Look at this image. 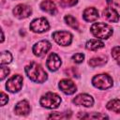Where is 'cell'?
Here are the masks:
<instances>
[{
	"mask_svg": "<svg viewBox=\"0 0 120 120\" xmlns=\"http://www.w3.org/2000/svg\"><path fill=\"white\" fill-rule=\"evenodd\" d=\"M64 20H65L66 23H67L68 25H69L70 27H72V28H74V29H78V28H79L78 22H77V20H76L73 16H71V15H66L65 18H64Z\"/></svg>",
	"mask_w": 120,
	"mask_h": 120,
	"instance_id": "21",
	"label": "cell"
},
{
	"mask_svg": "<svg viewBox=\"0 0 120 120\" xmlns=\"http://www.w3.org/2000/svg\"><path fill=\"white\" fill-rule=\"evenodd\" d=\"M9 73V68L8 67H5L4 65H1V77H0V80L3 81Z\"/></svg>",
	"mask_w": 120,
	"mask_h": 120,
	"instance_id": "26",
	"label": "cell"
},
{
	"mask_svg": "<svg viewBox=\"0 0 120 120\" xmlns=\"http://www.w3.org/2000/svg\"><path fill=\"white\" fill-rule=\"evenodd\" d=\"M3 41H4V33L2 31V39H1V42H3Z\"/></svg>",
	"mask_w": 120,
	"mask_h": 120,
	"instance_id": "29",
	"label": "cell"
},
{
	"mask_svg": "<svg viewBox=\"0 0 120 120\" xmlns=\"http://www.w3.org/2000/svg\"><path fill=\"white\" fill-rule=\"evenodd\" d=\"M78 118H83V119H103L108 118L106 114H102L99 112H91V113H79Z\"/></svg>",
	"mask_w": 120,
	"mask_h": 120,
	"instance_id": "18",
	"label": "cell"
},
{
	"mask_svg": "<svg viewBox=\"0 0 120 120\" xmlns=\"http://www.w3.org/2000/svg\"><path fill=\"white\" fill-rule=\"evenodd\" d=\"M85 47L87 50H90V51H97L100 48H103L104 47V43L99 40V39H90L86 42L85 44Z\"/></svg>",
	"mask_w": 120,
	"mask_h": 120,
	"instance_id": "17",
	"label": "cell"
},
{
	"mask_svg": "<svg viewBox=\"0 0 120 120\" xmlns=\"http://www.w3.org/2000/svg\"><path fill=\"white\" fill-rule=\"evenodd\" d=\"M31 13H32V8L29 6L24 5V4L17 5L13 9V14L18 19L27 18L31 15Z\"/></svg>",
	"mask_w": 120,
	"mask_h": 120,
	"instance_id": "9",
	"label": "cell"
},
{
	"mask_svg": "<svg viewBox=\"0 0 120 120\" xmlns=\"http://www.w3.org/2000/svg\"><path fill=\"white\" fill-rule=\"evenodd\" d=\"M61 64H62V62H61L60 57L54 52H52L49 55L47 62H46V66L51 71H56L60 68Z\"/></svg>",
	"mask_w": 120,
	"mask_h": 120,
	"instance_id": "12",
	"label": "cell"
},
{
	"mask_svg": "<svg viewBox=\"0 0 120 120\" xmlns=\"http://www.w3.org/2000/svg\"><path fill=\"white\" fill-rule=\"evenodd\" d=\"M103 17L112 22H117L119 21V14L112 8H106L103 10Z\"/></svg>",
	"mask_w": 120,
	"mask_h": 120,
	"instance_id": "15",
	"label": "cell"
},
{
	"mask_svg": "<svg viewBox=\"0 0 120 120\" xmlns=\"http://www.w3.org/2000/svg\"><path fill=\"white\" fill-rule=\"evenodd\" d=\"M109 2H110V3H112V5H114V6L120 7V0H110Z\"/></svg>",
	"mask_w": 120,
	"mask_h": 120,
	"instance_id": "28",
	"label": "cell"
},
{
	"mask_svg": "<svg viewBox=\"0 0 120 120\" xmlns=\"http://www.w3.org/2000/svg\"><path fill=\"white\" fill-rule=\"evenodd\" d=\"M51 48H52V44L48 40H40L33 46L32 50H33V52L36 56L42 57L48 52V51Z\"/></svg>",
	"mask_w": 120,
	"mask_h": 120,
	"instance_id": "8",
	"label": "cell"
},
{
	"mask_svg": "<svg viewBox=\"0 0 120 120\" xmlns=\"http://www.w3.org/2000/svg\"><path fill=\"white\" fill-rule=\"evenodd\" d=\"M8 101V97L4 92H1V106H4Z\"/></svg>",
	"mask_w": 120,
	"mask_h": 120,
	"instance_id": "27",
	"label": "cell"
},
{
	"mask_svg": "<svg viewBox=\"0 0 120 120\" xmlns=\"http://www.w3.org/2000/svg\"><path fill=\"white\" fill-rule=\"evenodd\" d=\"M82 17L84 21L91 22H95L96 20H98L99 15H98V9H96L95 8H87L86 9H84Z\"/></svg>",
	"mask_w": 120,
	"mask_h": 120,
	"instance_id": "14",
	"label": "cell"
},
{
	"mask_svg": "<svg viewBox=\"0 0 120 120\" xmlns=\"http://www.w3.org/2000/svg\"><path fill=\"white\" fill-rule=\"evenodd\" d=\"M22 86V77L21 75H13L7 82L6 87L10 93H16L21 90Z\"/></svg>",
	"mask_w": 120,
	"mask_h": 120,
	"instance_id": "6",
	"label": "cell"
},
{
	"mask_svg": "<svg viewBox=\"0 0 120 120\" xmlns=\"http://www.w3.org/2000/svg\"><path fill=\"white\" fill-rule=\"evenodd\" d=\"M52 38L61 46H68L72 41V35L67 31H56L52 34Z\"/></svg>",
	"mask_w": 120,
	"mask_h": 120,
	"instance_id": "5",
	"label": "cell"
},
{
	"mask_svg": "<svg viewBox=\"0 0 120 120\" xmlns=\"http://www.w3.org/2000/svg\"><path fill=\"white\" fill-rule=\"evenodd\" d=\"M50 28V24L45 18H38L32 21L30 29L35 33H43Z\"/></svg>",
	"mask_w": 120,
	"mask_h": 120,
	"instance_id": "7",
	"label": "cell"
},
{
	"mask_svg": "<svg viewBox=\"0 0 120 120\" xmlns=\"http://www.w3.org/2000/svg\"><path fill=\"white\" fill-rule=\"evenodd\" d=\"M93 85L100 90H105L112 86V79L108 74H98L92 79Z\"/></svg>",
	"mask_w": 120,
	"mask_h": 120,
	"instance_id": "4",
	"label": "cell"
},
{
	"mask_svg": "<svg viewBox=\"0 0 120 120\" xmlns=\"http://www.w3.org/2000/svg\"><path fill=\"white\" fill-rule=\"evenodd\" d=\"M83 59H84V54L83 53H75L73 56H72V60L75 62V63H77V64H80V63H82V61H83Z\"/></svg>",
	"mask_w": 120,
	"mask_h": 120,
	"instance_id": "25",
	"label": "cell"
},
{
	"mask_svg": "<svg viewBox=\"0 0 120 120\" xmlns=\"http://www.w3.org/2000/svg\"><path fill=\"white\" fill-rule=\"evenodd\" d=\"M90 30L95 37L102 39H106L110 38L112 34V28L104 22H95L91 26Z\"/></svg>",
	"mask_w": 120,
	"mask_h": 120,
	"instance_id": "2",
	"label": "cell"
},
{
	"mask_svg": "<svg viewBox=\"0 0 120 120\" xmlns=\"http://www.w3.org/2000/svg\"><path fill=\"white\" fill-rule=\"evenodd\" d=\"M106 108L110 111L120 113V99H112V100H110L107 103Z\"/></svg>",
	"mask_w": 120,
	"mask_h": 120,
	"instance_id": "19",
	"label": "cell"
},
{
	"mask_svg": "<svg viewBox=\"0 0 120 120\" xmlns=\"http://www.w3.org/2000/svg\"><path fill=\"white\" fill-rule=\"evenodd\" d=\"M40 104L41 106L48 108V109H55L60 105L61 102V98L55 94V93H52V92H48L47 94H45L41 98H40Z\"/></svg>",
	"mask_w": 120,
	"mask_h": 120,
	"instance_id": "3",
	"label": "cell"
},
{
	"mask_svg": "<svg viewBox=\"0 0 120 120\" xmlns=\"http://www.w3.org/2000/svg\"><path fill=\"white\" fill-rule=\"evenodd\" d=\"M12 61V55L9 52H1V65H8Z\"/></svg>",
	"mask_w": 120,
	"mask_h": 120,
	"instance_id": "22",
	"label": "cell"
},
{
	"mask_svg": "<svg viewBox=\"0 0 120 120\" xmlns=\"http://www.w3.org/2000/svg\"><path fill=\"white\" fill-rule=\"evenodd\" d=\"M73 103L78 106L91 107L94 104V99L90 95L87 94H80L75 98H73Z\"/></svg>",
	"mask_w": 120,
	"mask_h": 120,
	"instance_id": "11",
	"label": "cell"
},
{
	"mask_svg": "<svg viewBox=\"0 0 120 120\" xmlns=\"http://www.w3.org/2000/svg\"><path fill=\"white\" fill-rule=\"evenodd\" d=\"M40 8L45 12L50 13L51 15H54L56 13V6L52 0H44L40 3Z\"/></svg>",
	"mask_w": 120,
	"mask_h": 120,
	"instance_id": "16",
	"label": "cell"
},
{
	"mask_svg": "<svg viewBox=\"0 0 120 120\" xmlns=\"http://www.w3.org/2000/svg\"><path fill=\"white\" fill-rule=\"evenodd\" d=\"M106 62H107L106 57H100V56H98V57H94V58L90 59L88 63H89V65H90L91 67L96 68V67L103 66Z\"/></svg>",
	"mask_w": 120,
	"mask_h": 120,
	"instance_id": "20",
	"label": "cell"
},
{
	"mask_svg": "<svg viewBox=\"0 0 120 120\" xmlns=\"http://www.w3.org/2000/svg\"><path fill=\"white\" fill-rule=\"evenodd\" d=\"M77 3H78V0H60V5L63 8L72 7V6H75Z\"/></svg>",
	"mask_w": 120,
	"mask_h": 120,
	"instance_id": "24",
	"label": "cell"
},
{
	"mask_svg": "<svg viewBox=\"0 0 120 120\" xmlns=\"http://www.w3.org/2000/svg\"><path fill=\"white\" fill-rule=\"evenodd\" d=\"M25 72L28 78L35 82L42 83L48 78V75L43 68L39 64L35 62H32L25 67Z\"/></svg>",
	"mask_w": 120,
	"mask_h": 120,
	"instance_id": "1",
	"label": "cell"
},
{
	"mask_svg": "<svg viewBox=\"0 0 120 120\" xmlns=\"http://www.w3.org/2000/svg\"><path fill=\"white\" fill-rule=\"evenodd\" d=\"M60 90L66 95H72L77 91V87L75 83L69 79H63L59 82Z\"/></svg>",
	"mask_w": 120,
	"mask_h": 120,
	"instance_id": "10",
	"label": "cell"
},
{
	"mask_svg": "<svg viewBox=\"0 0 120 120\" xmlns=\"http://www.w3.org/2000/svg\"><path fill=\"white\" fill-rule=\"evenodd\" d=\"M112 55L116 63L120 66V46H115L112 50Z\"/></svg>",
	"mask_w": 120,
	"mask_h": 120,
	"instance_id": "23",
	"label": "cell"
},
{
	"mask_svg": "<svg viewBox=\"0 0 120 120\" xmlns=\"http://www.w3.org/2000/svg\"><path fill=\"white\" fill-rule=\"evenodd\" d=\"M14 111H15V113L18 115H27L30 112V105L28 101L22 100L16 104Z\"/></svg>",
	"mask_w": 120,
	"mask_h": 120,
	"instance_id": "13",
	"label": "cell"
}]
</instances>
